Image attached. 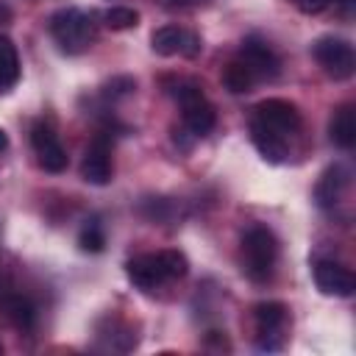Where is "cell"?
Listing matches in <instances>:
<instances>
[{"instance_id": "obj_1", "label": "cell", "mask_w": 356, "mask_h": 356, "mask_svg": "<svg viewBox=\"0 0 356 356\" xmlns=\"http://www.w3.org/2000/svg\"><path fill=\"white\" fill-rule=\"evenodd\" d=\"M298 134H300V111L295 103L284 97H267L253 108L250 142L267 161L273 164L286 161L292 153V139Z\"/></svg>"}, {"instance_id": "obj_2", "label": "cell", "mask_w": 356, "mask_h": 356, "mask_svg": "<svg viewBox=\"0 0 356 356\" xmlns=\"http://www.w3.org/2000/svg\"><path fill=\"white\" fill-rule=\"evenodd\" d=\"M189 273V261L181 250H156L139 253L125 261V275L139 292H156L170 281H178Z\"/></svg>"}, {"instance_id": "obj_3", "label": "cell", "mask_w": 356, "mask_h": 356, "mask_svg": "<svg viewBox=\"0 0 356 356\" xmlns=\"http://www.w3.org/2000/svg\"><path fill=\"white\" fill-rule=\"evenodd\" d=\"M47 28H50V36L58 44V50L67 53V56L86 53L97 42V14L75 8V6L58 8L50 17Z\"/></svg>"}, {"instance_id": "obj_4", "label": "cell", "mask_w": 356, "mask_h": 356, "mask_svg": "<svg viewBox=\"0 0 356 356\" xmlns=\"http://www.w3.org/2000/svg\"><path fill=\"white\" fill-rule=\"evenodd\" d=\"M167 92L181 106V120H184V131L186 134L200 139V136H206L217 125V111L206 100V95H203L197 81H192V78H172L167 83Z\"/></svg>"}, {"instance_id": "obj_5", "label": "cell", "mask_w": 356, "mask_h": 356, "mask_svg": "<svg viewBox=\"0 0 356 356\" xmlns=\"http://www.w3.org/2000/svg\"><path fill=\"white\" fill-rule=\"evenodd\" d=\"M278 261V239L264 225H250L242 234V270L250 281L264 284L273 278Z\"/></svg>"}, {"instance_id": "obj_6", "label": "cell", "mask_w": 356, "mask_h": 356, "mask_svg": "<svg viewBox=\"0 0 356 356\" xmlns=\"http://www.w3.org/2000/svg\"><path fill=\"white\" fill-rule=\"evenodd\" d=\"M314 61L323 67V72L334 81H348L356 72V53L353 44L342 36H320L312 44Z\"/></svg>"}, {"instance_id": "obj_7", "label": "cell", "mask_w": 356, "mask_h": 356, "mask_svg": "<svg viewBox=\"0 0 356 356\" xmlns=\"http://www.w3.org/2000/svg\"><path fill=\"white\" fill-rule=\"evenodd\" d=\"M253 320H256V348L267 353L281 350L289 328V309L278 300H267L253 309Z\"/></svg>"}, {"instance_id": "obj_8", "label": "cell", "mask_w": 356, "mask_h": 356, "mask_svg": "<svg viewBox=\"0 0 356 356\" xmlns=\"http://www.w3.org/2000/svg\"><path fill=\"white\" fill-rule=\"evenodd\" d=\"M150 47L153 53L170 58V56H186V58H195L200 50H203V42L195 31L189 28H181V25H161L150 33Z\"/></svg>"}, {"instance_id": "obj_9", "label": "cell", "mask_w": 356, "mask_h": 356, "mask_svg": "<svg viewBox=\"0 0 356 356\" xmlns=\"http://www.w3.org/2000/svg\"><path fill=\"white\" fill-rule=\"evenodd\" d=\"M236 58L256 75V81H273V78L281 72V58H278V53L270 47L267 39H261V36H256V33H250V36L242 39Z\"/></svg>"}, {"instance_id": "obj_10", "label": "cell", "mask_w": 356, "mask_h": 356, "mask_svg": "<svg viewBox=\"0 0 356 356\" xmlns=\"http://www.w3.org/2000/svg\"><path fill=\"white\" fill-rule=\"evenodd\" d=\"M31 145H33V153H36V161L42 170L47 172H64L67 170V150L58 139V134L47 125V122H36L31 128Z\"/></svg>"}, {"instance_id": "obj_11", "label": "cell", "mask_w": 356, "mask_h": 356, "mask_svg": "<svg viewBox=\"0 0 356 356\" xmlns=\"http://www.w3.org/2000/svg\"><path fill=\"white\" fill-rule=\"evenodd\" d=\"M111 175H114V164H111V142H108V136L97 134V136L89 142L86 153H83V161H81V178H83L86 184L103 186V184L111 181Z\"/></svg>"}, {"instance_id": "obj_12", "label": "cell", "mask_w": 356, "mask_h": 356, "mask_svg": "<svg viewBox=\"0 0 356 356\" xmlns=\"http://www.w3.org/2000/svg\"><path fill=\"white\" fill-rule=\"evenodd\" d=\"M314 284L323 295H331V298H350L353 289H356V278L353 273L339 264V261H331V259H320L314 261Z\"/></svg>"}, {"instance_id": "obj_13", "label": "cell", "mask_w": 356, "mask_h": 356, "mask_svg": "<svg viewBox=\"0 0 356 356\" xmlns=\"http://www.w3.org/2000/svg\"><path fill=\"white\" fill-rule=\"evenodd\" d=\"M348 186H350V172H348V167H342V164L328 167V170L323 172V178H320L317 189H314L317 206L325 209V211H334V206H339V200H342V195H345Z\"/></svg>"}, {"instance_id": "obj_14", "label": "cell", "mask_w": 356, "mask_h": 356, "mask_svg": "<svg viewBox=\"0 0 356 356\" xmlns=\"http://www.w3.org/2000/svg\"><path fill=\"white\" fill-rule=\"evenodd\" d=\"M0 309H3L6 320L19 331H31L36 325V306L31 303V298H25L19 292H6L0 298Z\"/></svg>"}, {"instance_id": "obj_15", "label": "cell", "mask_w": 356, "mask_h": 356, "mask_svg": "<svg viewBox=\"0 0 356 356\" xmlns=\"http://www.w3.org/2000/svg\"><path fill=\"white\" fill-rule=\"evenodd\" d=\"M328 136L337 147L342 150H350L356 145V117H353V106L345 103L334 111L331 122H328Z\"/></svg>"}, {"instance_id": "obj_16", "label": "cell", "mask_w": 356, "mask_h": 356, "mask_svg": "<svg viewBox=\"0 0 356 356\" xmlns=\"http://www.w3.org/2000/svg\"><path fill=\"white\" fill-rule=\"evenodd\" d=\"M222 83H225V89H228L231 95H245V92H250L259 81H256V75H253L239 58H234V61H228L225 70H222Z\"/></svg>"}, {"instance_id": "obj_17", "label": "cell", "mask_w": 356, "mask_h": 356, "mask_svg": "<svg viewBox=\"0 0 356 356\" xmlns=\"http://www.w3.org/2000/svg\"><path fill=\"white\" fill-rule=\"evenodd\" d=\"M19 78V56L8 36H0V92L11 89Z\"/></svg>"}, {"instance_id": "obj_18", "label": "cell", "mask_w": 356, "mask_h": 356, "mask_svg": "<svg viewBox=\"0 0 356 356\" xmlns=\"http://www.w3.org/2000/svg\"><path fill=\"white\" fill-rule=\"evenodd\" d=\"M78 245L81 250L86 253H100L106 248V228L97 217H89L83 225H81V234H78Z\"/></svg>"}, {"instance_id": "obj_19", "label": "cell", "mask_w": 356, "mask_h": 356, "mask_svg": "<svg viewBox=\"0 0 356 356\" xmlns=\"http://www.w3.org/2000/svg\"><path fill=\"white\" fill-rule=\"evenodd\" d=\"M103 22L111 31H128V28L139 25V11L131 8V6H111V8L103 11Z\"/></svg>"}, {"instance_id": "obj_20", "label": "cell", "mask_w": 356, "mask_h": 356, "mask_svg": "<svg viewBox=\"0 0 356 356\" xmlns=\"http://www.w3.org/2000/svg\"><path fill=\"white\" fill-rule=\"evenodd\" d=\"M300 14H320V11H325L334 0H289Z\"/></svg>"}, {"instance_id": "obj_21", "label": "cell", "mask_w": 356, "mask_h": 356, "mask_svg": "<svg viewBox=\"0 0 356 356\" xmlns=\"http://www.w3.org/2000/svg\"><path fill=\"white\" fill-rule=\"evenodd\" d=\"M170 6H178V8H186V6H200V3H206V0H167Z\"/></svg>"}, {"instance_id": "obj_22", "label": "cell", "mask_w": 356, "mask_h": 356, "mask_svg": "<svg viewBox=\"0 0 356 356\" xmlns=\"http://www.w3.org/2000/svg\"><path fill=\"white\" fill-rule=\"evenodd\" d=\"M6 147H8V136H6V131L0 128V153H3Z\"/></svg>"}, {"instance_id": "obj_23", "label": "cell", "mask_w": 356, "mask_h": 356, "mask_svg": "<svg viewBox=\"0 0 356 356\" xmlns=\"http://www.w3.org/2000/svg\"><path fill=\"white\" fill-rule=\"evenodd\" d=\"M0 353H3V345H0Z\"/></svg>"}]
</instances>
